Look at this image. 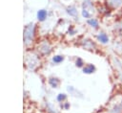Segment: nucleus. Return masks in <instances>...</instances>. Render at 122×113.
<instances>
[{
    "label": "nucleus",
    "mask_w": 122,
    "mask_h": 113,
    "mask_svg": "<svg viewBox=\"0 0 122 113\" xmlns=\"http://www.w3.org/2000/svg\"><path fill=\"white\" fill-rule=\"evenodd\" d=\"M32 35H33V24H30L26 26L24 30V39L26 44H29L31 41Z\"/></svg>",
    "instance_id": "obj_1"
},
{
    "label": "nucleus",
    "mask_w": 122,
    "mask_h": 113,
    "mask_svg": "<svg viewBox=\"0 0 122 113\" xmlns=\"http://www.w3.org/2000/svg\"><path fill=\"white\" fill-rule=\"evenodd\" d=\"M106 2L110 9H116L122 5V0H106Z\"/></svg>",
    "instance_id": "obj_2"
},
{
    "label": "nucleus",
    "mask_w": 122,
    "mask_h": 113,
    "mask_svg": "<svg viewBox=\"0 0 122 113\" xmlns=\"http://www.w3.org/2000/svg\"><path fill=\"white\" fill-rule=\"evenodd\" d=\"M97 39H98L101 43H103V44H106V43L109 42V36H108V34H105V33H99L98 35H97Z\"/></svg>",
    "instance_id": "obj_3"
},
{
    "label": "nucleus",
    "mask_w": 122,
    "mask_h": 113,
    "mask_svg": "<svg viewBox=\"0 0 122 113\" xmlns=\"http://www.w3.org/2000/svg\"><path fill=\"white\" fill-rule=\"evenodd\" d=\"M94 71H95V67H94V65H92V64H88L87 66H85V67L83 68V72L86 73V74H92V73H93Z\"/></svg>",
    "instance_id": "obj_4"
},
{
    "label": "nucleus",
    "mask_w": 122,
    "mask_h": 113,
    "mask_svg": "<svg viewBox=\"0 0 122 113\" xmlns=\"http://www.w3.org/2000/svg\"><path fill=\"white\" fill-rule=\"evenodd\" d=\"M46 17H47V11H45V10H40V11L37 12V18H38V20L44 21V20L46 19Z\"/></svg>",
    "instance_id": "obj_5"
},
{
    "label": "nucleus",
    "mask_w": 122,
    "mask_h": 113,
    "mask_svg": "<svg viewBox=\"0 0 122 113\" xmlns=\"http://www.w3.org/2000/svg\"><path fill=\"white\" fill-rule=\"evenodd\" d=\"M88 24L91 27H93V28H98V26H99V23L95 18H90L88 20Z\"/></svg>",
    "instance_id": "obj_6"
},
{
    "label": "nucleus",
    "mask_w": 122,
    "mask_h": 113,
    "mask_svg": "<svg viewBox=\"0 0 122 113\" xmlns=\"http://www.w3.org/2000/svg\"><path fill=\"white\" fill-rule=\"evenodd\" d=\"M67 12L71 15V16H76L77 15V11L74 7H70L67 9Z\"/></svg>",
    "instance_id": "obj_7"
},
{
    "label": "nucleus",
    "mask_w": 122,
    "mask_h": 113,
    "mask_svg": "<svg viewBox=\"0 0 122 113\" xmlns=\"http://www.w3.org/2000/svg\"><path fill=\"white\" fill-rule=\"evenodd\" d=\"M63 59H64V57H63L62 56H55L52 57V60H53V62H55V63H60V62L63 61Z\"/></svg>",
    "instance_id": "obj_8"
},
{
    "label": "nucleus",
    "mask_w": 122,
    "mask_h": 113,
    "mask_svg": "<svg viewBox=\"0 0 122 113\" xmlns=\"http://www.w3.org/2000/svg\"><path fill=\"white\" fill-rule=\"evenodd\" d=\"M58 82H59V81H58L57 79H53V78H52V79H50V84H51L52 87H56V86L58 85Z\"/></svg>",
    "instance_id": "obj_9"
},
{
    "label": "nucleus",
    "mask_w": 122,
    "mask_h": 113,
    "mask_svg": "<svg viewBox=\"0 0 122 113\" xmlns=\"http://www.w3.org/2000/svg\"><path fill=\"white\" fill-rule=\"evenodd\" d=\"M82 15H83V17H85V18H89L90 17V12L86 10V9H83V11H82Z\"/></svg>",
    "instance_id": "obj_10"
},
{
    "label": "nucleus",
    "mask_w": 122,
    "mask_h": 113,
    "mask_svg": "<svg viewBox=\"0 0 122 113\" xmlns=\"http://www.w3.org/2000/svg\"><path fill=\"white\" fill-rule=\"evenodd\" d=\"M64 100H66V95L65 94H59L57 96V101L58 102H63Z\"/></svg>",
    "instance_id": "obj_11"
},
{
    "label": "nucleus",
    "mask_w": 122,
    "mask_h": 113,
    "mask_svg": "<svg viewBox=\"0 0 122 113\" xmlns=\"http://www.w3.org/2000/svg\"><path fill=\"white\" fill-rule=\"evenodd\" d=\"M83 60L81 59V58H77V60H76V66H78V67H82L83 66Z\"/></svg>",
    "instance_id": "obj_12"
}]
</instances>
